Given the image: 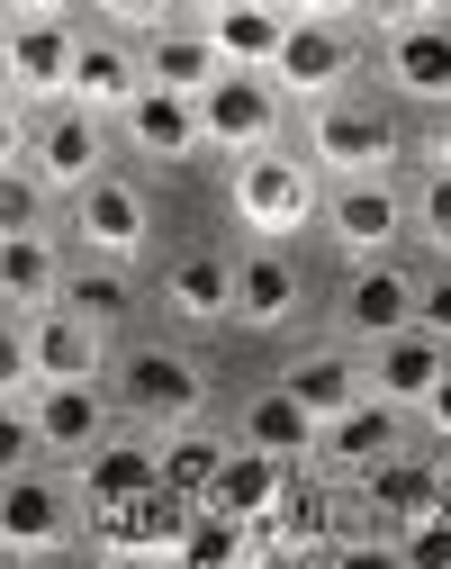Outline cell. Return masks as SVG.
<instances>
[{
	"label": "cell",
	"instance_id": "9c48e42d",
	"mask_svg": "<svg viewBox=\"0 0 451 569\" xmlns=\"http://www.w3.org/2000/svg\"><path fill=\"white\" fill-rule=\"evenodd\" d=\"M380 73H389L398 100H415V109H451V19H442V10H424V19H389V37H380Z\"/></svg>",
	"mask_w": 451,
	"mask_h": 569
},
{
	"label": "cell",
	"instance_id": "4dcf8cb0",
	"mask_svg": "<svg viewBox=\"0 0 451 569\" xmlns=\"http://www.w3.org/2000/svg\"><path fill=\"white\" fill-rule=\"evenodd\" d=\"M63 308H82L91 326H118V317L136 308V290H127V271H118L109 253H91L82 271H63Z\"/></svg>",
	"mask_w": 451,
	"mask_h": 569
},
{
	"label": "cell",
	"instance_id": "d6986e66",
	"mask_svg": "<svg viewBox=\"0 0 451 569\" xmlns=\"http://www.w3.org/2000/svg\"><path fill=\"white\" fill-rule=\"evenodd\" d=\"M361 371H370V389H380L389 407H407V416H415V407L433 398V380L451 371V343H442V335H424V326H398V335L370 343V362H361Z\"/></svg>",
	"mask_w": 451,
	"mask_h": 569
},
{
	"label": "cell",
	"instance_id": "60d3db41",
	"mask_svg": "<svg viewBox=\"0 0 451 569\" xmlns=\"http://www.w3.org/2000/svg\"><path fill=\"white\" fill-rule=\"evenodd\" d=\"M415 416H424V425H433V435H442V443H451V371H442V380H433V398H424V407H415Z\"/></svg>",
	"mask_w": 451,
	"mask_h": 569
},
{
	"label": "cell",
	"instance_id": "b9f144b4",
	"mask_svg": "<svg viewBox=\"0 0 451 569\" xmlns=\"http://www.w3.org/2000/svg\"><path fill=\"white\" fill-rule=\"evenodd\" d=\"M380 19H424V10H442V0H370Z\"/></svg>",
	"mask_w": 451,
	"mask_h": 569
},
{
	"label": "cell",
	"instance_id": "3957f363",
	"mask_svg": "<svg viewBox=\"0 0 451 569\" xmlns=\"http://www.w3.org/2000/svg\"><path fill=\"white\" fill-rule=\"evenodd\" d=\"M109 398H118V416L172 435V425H199L208 416V371H199V352H181V343H144V352L118 362V389Z\"/></svg>",
	"mask_w": 451,
	"mask_h": 569
},
{
	"label": "cell",
	"instance_id": "f546056e",
	"mask_svg": "<svg viewBox=\"0 0 451 569\" xmlns=\"http://www.w3.org/2000/svg\"><path fill=\"white\" fill-rule=\"evenodd\" d=\"M154 470H163L172 497H190V507H199V497L217 488V470H225V443H217V435H190V425H172L163 452H154Z\"/></svg>",
	"mask_w": 451,
	"mask_h": 569
},
{
	"label": "cell",
	"instance_id": "9a60e30c",
	"mask_svg": "<svg viewBox=\"0 0 451 569\" xmlns=\"http://www.w3.org/2000/svg\"><path fill=\"white\" fill-rule=\"evenodd\" d=\"M298 299H308V271H298L289 244H244L235 253V326L271 335V326L298 317Z\"/></svg>",
	"mask_w": 451,
	"mask_h": 569
},
{
	"label": "cell",
	"instance_id": "7bdbcfd3",
	"mask_svg": "<svg viewBox=\"0 0 451 569\" xmlns=\"http://www.w3.org/2000/svg\"><path fill=\"white\" fill-rule=\"evenodd\" d=\"M0 10H10V19H19V10H72V0H0Z\"/></svg>",
	"mask_w": 451,
	"mask_h": 569
},
{
	"label": "cell",
	"instance_id": "5bb4252c",
	"mask_svg": "<svg viewBox=\"0 0 451 569\" xmlns=\"http://www.w3.org/2000/svg\"><path fill=\"white\" fill-rule=\"evenodd\" d=\"M72 236H82V253L127 262L144 236H154V199H144L136 181H118V172H100V181L72 190Z\"/></svg>",
	"mask_w": 451,
	"mask_h": 569
},
{
	"label": "cell",
	"instance_id": "8d00e7d4",
	"mask_svg": "<svg viewBox=\"0 0 451 569\" xmlns=\"http://www.w3.org/2000/svg\"><path fill=\"white\" fill-rule=\"evenodd\" d=\"M91 10H100L118 37H144V28H163V19H172V0H91Z\"/></svg>",
	"mask_w": 451,
	"mask_h": 569
},
{
	"label": "cell",
	"instance_id": "83f0119b",
	"mask_svg": "<svg viewBox=\"0 0 451 569\" xmlns=\"http://www.w3.org/2000/svg\"><path fill=\"white\" fill-rule=\"evenodd\" d=\"M280 389H289L298 407H308V416L325 425V416H343V407H352V398L370 389V371L352 362V352H334V343H317V352H298V362L280 371Z\"/></svg>",
	"mask_w": 451,
	"mask_h": 569
},
{
	"label": "cell",
	"instance_id": "d6a6232c",
	"mask_svg": "<svg viewBox=\"0 0 451 569\" xmlns=\"http://www.w3.org/2000/svg\"><path fill=\"white\" fill-rule=\"evenodd\" d=\"M415 227H424L433 262H451V146H442V154H433V172H424V199H415Z\"/></svg>",
	"mask_w": 451,
	"mask_h": 569
},
{
	"label": "cell",
	"instance_id": "f35d334b",
	"mask_svg": "<svg viewBox=\"0 0 451 569\" xmlns=\"http://www.w3.org/2000/svg\"><path fill=\"white\" fill-rule=\"evenodd\" d=\"M28 109H19V91H0V172H10V163H28Z\"/></svg>",
	"mask_w": 451,
	"mask_h": 569
},
{
	"label": "cell",
	"instance_id": "e0dca14e",
	"mask_svg": "<svg viewBox=\"0 0 451 569\" xmlns=\"http://www.w3.org/2000/svg\"><path fill=\"white\" fill-rule=\"evenodd\" d=\"M127 146L154 154V163H190L199 154V91H172V82H136V100L118 109Z\"/></svg>",
	"mask_w": 451,
	"mask_h": 569
},
{
	"label": "cell",
	"instance_id": "ac0fdd59",
	"mask_svg": "<svg viewBox=\"0 0 451 569\" xmlns=\"http://www.w3.org/2000/svg\"><path fill=\"white\" fill-rule=\"evenodd\" d=\"M181 525H190V497H172V488H144L127 507L91 516L100 551H136V560H181Z\"/></svg>",
	"mask_w": 451,
	"mask_h": 569
},
{
	"label": "cell",
	"instance_id": "4fadbf2b",
	"mask_svg": "<svg viewBox=\"0 0 451 569\" xmlns=\"http://www.w3.org/2000/svg\"><path fill=\"white\" fill-rule=\"evenodd\" d=\"M415 290H424V271H407L398 253H361L352 280H343V335L380 343V335L415 326Z\"/></svg>",
	"mask_w": 451,
	"mask_h": 569
},
{
	"label": "cell",
	"instance_id": "484cf974",
	"mask_svg": "<svg viewBox=\"0 0 451 569\" xmlns=\"http://www.w3.org/2000/svg\"><path fill=\"white\" fill-rule=\"evenodd\" d=\"M235 443L280 452V461H308V452H317V416H308V407H298V398L271 380V389H253V398H244V416H235Z\"/></svg>",
	"mask_w": 451,
	"mask_h": 569
},
{
	"label": "cell",
	"instance_id": "4316f807",
	"mask_svg": "<svg viewBox=\"0 0 451 569\" xmlns=\"http://www.w3.org/2000/svg\"><path fill=\"white\" fill-rule=\"evenodd\" d=\"M280 497H289V461L235 443V452H225V470H217V488H208V507H225V516L253 525V516H280Z\"/></svg>",
	"mask_w": 451,
	"mask_h": 569
},
{
	"label": "cell",
	"instance_id": "f1b7e54d",
	"mask_svg": "<svg viewBox=\"0 0 451 569\" xmlns=\"http://www.w3.org/2000/svg\"><path fill=\"white\" fill-rule=\"evenodd\" d=\"M361 488H370V516H389V525H415L424 507H442V479L424 470V461H370L361 470Z\"/></svg>",
	"mask_w": 451,
	"mask_h": 569
},
{
	"label": "cell",
	"instance_id": "8fae6325",
	"mask_svg": "<svg viewBox=\"0 0 451 569\" xmlns=\"http://www.w3.org/2000/svg\"><path fill=\"white\" fill-rule=\"evenodd\" d=\"M72 533V479H46L37 461L0 479V551L10 560H46Z\"/></svg>",
	"mask_w": 451,
	"mask_h": 569
},
{
	"label": "cell",
	"instance_id": "f6af8a7d",
	"mask_svg": "<svg viewBox=\"0 0 451 569\" xmlns=\"http://www.w3.org/2000/svg\"><path fill=\"white\" fill-rule=\"evenodd\" d=\"M208 10H217V0H208Z\"/></svg>",
	"mask_w": 451,
	"mask_h": 569
},
{
	"label": "cell",
	"instance_id": "603a6c76",
	"mask_svg": "<svg viewBox=\"0 0 451 569\" xmlns=\"http://www.w3.org/2000/svg\"><path fill=\"white\" fill-rule=\"evenodd\" d=\"M208 37H217L225 63L271 73V54H280V37H289V10H280V0H217V10H208Z\"/></svg>",
	"mask_w": 451,
	"mask_h": 569
},
{
	"label": "cell",
	"instance_id": "ab89813d",
	"mask_svg": "<svg viewBox=\"0 0 451 569\" xmlns=\"http://www.w3.org/2000/svg\"><path fill=\"white\" fill-rule=\"evenodd\" d=\"M289 19H352V10H370V0H280Z\"/></svg>",
	"mask_w": 451,
	"mask_h": 569
},
{
	"label": "cell",
	"instance_id": "2e32d148",
	"mask_svg": "<svg viewBox=\"0 0 451 569\" xmlns=\"http://www.w3.org/2000/svg\"><path fill=\"white\" fill-rule=\"evenodd\" d=\"M398 425H407V407H389L380 389H361L343 416H325V425H317V461H325V470H343V479H361L370 461H389V452H398Z\"/></svg>",
	"mask_w": 451,
	"mask_h": 569
},
{
	"label": "cell",
	"instance_id": "e575fe53",
	"mask_svg": "<svg viewBox=\"0 0 451 569\" xmlns=\"http://www.w3.org/2000/svg\"><path fill=\"white\" fill-rule=\"evenodd\" d=\"M28 461H37V425H28V407H19V398H0V479L28 470Z\"/></svg>",
	"mask_w": 451,
	"mask_h": 569
},
{
	"label": "cell",
	"instance_id": "52a82bcc",
	"mask_svg": "<svg viewBox=\"0 0 451 569\" xmlns=\"http://www.w3.org/2000/svg\"><path fill=\"white\" fill-rule=\"evenodd\" d=\"M407 218H415L407 190H398L389 172H361V181H334V190H325V218H317V227L361 262V253H398Z\"/></svg>",
	"mask_w": 451,
	"mask_h": 569
},
{
	"label": "cell",
	"instance_id": "8992f818",
	"mask_svg": "<svg viewBox=\"0 0 451 569\" xmlns=\"http://www.w3.org/2000/svg\"><path fill=\"white\" fill-rule=\"evenodd\" d=\"M28 163L46 172V190L72 199L82 181L109 172V118L82 109V100H46V118H37V136H28Z\"/></svg>",
	"mask_w": 451,
	"mask_h": 569
},
{
	"label": "cell",
	"instance_id": "7a4b0ae2",
	"mask_svg": "<svg viewBox=\"0 0 451 569\" xmlns=\"http://www.w3.org/2000/svg\"><path fill=\"white\" fill-rule=\"evenodd\" d=\"M298 154H308L325 181H361V172H389L407 154V127H398L389 100L325 91V100H308V136H298Z\"/></svg>",
	"mask_w": 451,
	"mask_h": 569
},
{
	"label": "cell",
	"instance_id": "d4e9b609",
	"mask_svg": "<svg viewBox=\"0 0 451 569\" xmlns=\"http://www.w3.org/2000/svg\"><path fill=\"white\" fill-rule=\"evenodd\" d=\"M54 299H63V253L46 244V227L0 236V308L37 317V308H54Z\"/></svg>",
	"mask_w": 451,
	"mask_h": 569
},
{
	"label": "cell",
	"instance_id": "cb8c5ba5",
	"mask_svg": "<svg viewBox=\"0 0 451 569\" xmlns=\"http://www.w3.org/2000/svg\"><path fill=\"white\" fill-rule=\"evenodd\" d=\"M136 54H144V82H172V91H199V82H217V73H225L217 37H208V28H181V19L144 28V37H136Z\"/></svg>",
	"mask_w": 451,
	"mask_h": 569
},
{
	"label": "cell",
	"instance_id": "74e56055",
	"mask_svg": "<svg viewBox=\"0 0 451 569\" xmlns=\"http://www.w3.org/2000/svg\"><path fill=\"white\" fill-rule=\"evenodd\" d=\"M415 326H424V335H442V343H451V262H442V271H433V280H424V290H415Z\"/></svg>",
	"mask_w": 451,
	"mask_h": 569
},
{
	"label": "cell",
	"instance_id": "6da1fadb",
	"mask_svg": "<svg viewBox=\"0 0 451 569\" xmlns=\"http://www.w3.org/2000/svg\"><path fill=\"white\" fill-rule=\"evenodd\" d=\"M225 208L244 218L253 244H289V236H308L325 218V172L308 154H289V146H253L225 172Z\"/></svg>",
	"mask_w": 451,
	"mask_h": 569
},
{
	"label": "cell",
	"instance_id": "277c9868",
	"mask_svg": "<svg viewBox=\"0 0 451 569\" xmlns=\"http://www.w3.org/2000/svg\"><path fill=\"white\" fill-rule=\"evenodd\" d=\"M280 118H289V91H280L271 73H244V63H225L217 82H199V146H225V154L280 146Z\"/></svg>",
	"mask_w": 451,
	"mask_h": 569
},
{
	"label": "cell",
	"instance_id": "7402d4cb",
	"mask_svg": "<svg viewBox=\"0 0 451 569\" xmlns=\"http://www.w3.org/2000/svg\"><path fill=\"white\" fill-rule=\"evenodd\" d=\"M163 308L181 317V326H225V317H235V262H225V253H181L172 271H163Z\"/></svg>",
	"mask_w": 451,
	"mask_h": 569
},
{
	"label": "cell",
	"instance_id": "1f68e13d",
	"mask_svg": "<svg viewBox=\"0 0 451 569\" xmlns=\"http://www.w3.org/2000/svg\"><path fill=\"white\" fill-rule=\"evenodd\" d=\"M46 172L37 163H10V172H0V236H28V227H46Z\"/></svg>",
	"mask_w": 451,
	"mask_h": 569
},
{
	"label": "cell",
	"instance_id": "7c38bea8",
	"mask_svg": "<svg viewBox=\"0 0 451 569\" xmlns=\"http://www.w3.org/2000/svg\"><path fill=\"white\" fill-rule=\"evenodd\" d=\"M352 63H361L352 19H289L280 54H271V82H280L289 100H325V91H343Z\"/></svg>",
	"mask_w": 451,
	"mask_h": 569
},
{
	"label": "cell",
	"instance_id": "5b68a950",
	"mask_svg": "<svg viewBox=\"0 0 451 569\" xmlns=\"http://www.w3.org/2000/svg\"><path fill=\"white\" fill-rule=\"evenodd\" d=\"M154 452H163V435L154 425H136V416H118L109 435L72 461V507L82 516H100V507H127V497H144V488H163V470H154Z\"/></svg>",
	"mask_w": 451,
	"mask_h": 569
},
{
	"label": "cell",
	"instance_id": "ffe728a7",
	"mask_svg": "<svg viewBox=\"0 0 451 569\" xmlns=\"http://www.w3.org/2000/svg\"><path fill=\"white\" fill-rule=\"evenodd\" d=\"M28 362H37V380H100V362H109V326H91L82 308H37L28 317Z\"/></svg>",
	"mask_w": 451,
	"mask_h": 569
},
{
	"label": "cell",
	"instance_id": "44dd1931",
	"mask_svg": "<svg viewBox=\"0 0 451 569\" xmlns=\"http://www.w3.org/2000/svg\"><path fill=\"white\" fill-rule=\"evenodd\" d=\"M136 82H144V54H136V37L100 28V37H82V46H72V82H63V100H82V109L118 118V109L136 100Z\"/></svg>",
	"mask_w": 451,
	"mask_h": 569
},
{
	"label": "cell",
	"instance_id": "30bf717a",
	"mask_svg": "<svg viewBox=\"0 0 451 569\" xmlns=\"http://www.w3.org/2000/svg\"><path fill=\"white\" fill-rule=\"evenodd\" d=\"M72 46H82V28H72L63 10H19L10 37H0V73H10L19 100H63V82H72Z\"/></svg>",
	"mask_w": 451,
	"mask_h": 569
},
{
	"label": "cell",
	"instance_id": "d590c367",
	"mask_svg": "<svg viewBox=\"0 0 451 569\" xmlns=\"http://www.w3.org/2000/svg\"><path fill=\"white\" fill-rule=\"evenodd\" d=\"M407 560H424V569H451V516H442V507H424V516H415V533H407Z\"/></svg>",
	"mask_w": 451,
	"mask_h": 569
},
{
	"label": "cell",
	"instance_id": "ee69618b",
	"mask_svg": "<svg viewBox=\"0 0 451 569\" xmlns=\"http://www.w3.org/2000/svg\"><path fill=\"white\" fill-rule=\"evenodd\" d=\"M0 37H10V10H0Z\"/></svg>",
	"mask_w": 451,
	"mask_h": 569
},
{
	"label": "cell",
	"instance_id": "ba28073f",
	"mask_svg": "<svg viewBox=\"0 0 451 569\" xmlns=\"http://www.w3.org/2000/svg\"><path fill=\"white\" fill-rule=\"evenodd\" d=\"M28 425H37V452H54L63 470L82 461L109 425H118V398L100 380H37L28 389Z\"/></svg>",
	"mask_w": 451,
	"mask_h": 569
},
{
	"label": "cell",
	"instance_id": "836d02e7",
	"mask_svg": "<svg viewBox=\"0 0 451 569\" xmlns=\"http://www.w3.org/2000/svg\"><path fill=\"white\" fill-rule=\"evenodd\" d=\"M37 389V362H28V317L0 308V398H28Z\"/></svg>",
	"mask_w": 451,
	"mask_h": 569
}]
</instances>
